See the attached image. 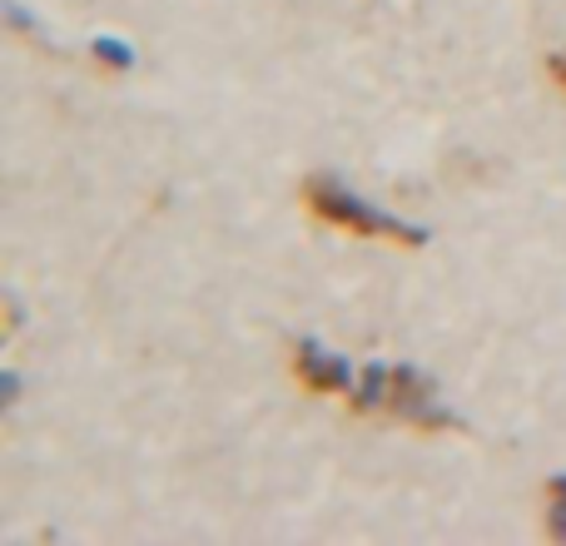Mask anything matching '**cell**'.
<instances>
[{
	"label": "cell",
	"instance_id": "cell-2",
	"mask_svg": "<svg viewBox=\"0 0 566 546\" xmlns=\"http://www.w3.org/2000/svg\"><path fill=\"white\" fill-rule=\"evenodd\" d=\"M382 408L392 412L398 422H408V428H422V432H438V428H462L458 412H448L438 402V382L428 378V372H418L412 363H398L388 378V402Z\"/></svg>",
	"mask_w": 566,
	"mask_h": 546
},
{
	"label": "cell",
	"instance_id": "cell-3",
	"mask_svg": "<svg viewBox=\"0 0 566 546\" xmlns=\"http://www.w3.org/2000/svg\"><path fill=\"white\" fill-rule=\"evenodd\" d=\"M293 372H298V382L313 392H348L353 388V363L338 358L333 348H323L318 338L293 343Z\"/></svg>",
	"mask_w": 566,
	"mask_h": 546
},
{
	"label": "cell",
	"instance_id": "cell-8",
	"mask_svg": "<svg viewBox=\"0 0 566 546\" xmlns=\"http://www.w3.org/2000/svg\"><path fill=\"white\" fill-rule=\"evenodd\" d=\"M552 75H557L562 85H566V60H552Z\"/></svg>",
	"mask_w": 566,
	"mask_h": 546
},
{
	"label": "cell",
	"instance_id": "cell-6",
	"mask_svg": "<svg viewBox=\"0 0 566 546\" xmlns=\"http://www.w3.org/2000/svg\"><path fill=\"white\" fill-rule=\"evenodd\" d=\"M547 502H552V507H547V532L557 542H566V477L547 482Z\"/></svg>",
	"mask_w": 566,
	"mask_h": 546
},
{
	"label": "cell",
	"instance_id": "cell-1",
	"mask_svg": "<svg viewBox=\"0 0 566 546\" xmlns=\"http://www.w3.org/2000/svg\"><path fill=\"white\" fill-rule=\"evenodd\" d=\"M303 204H308V214L323 219V224H338V229H348V234H368V239H388V244H402V249H422L432 239V229L408 224V219L368 204V199H358L353 189H343L338 179H328V175L303 179Z\"/></svg>",
	"mask_w": 566,
	"mask_h": 546
},
{
	"label": "cell",
	"instance_id": "cell-4",
	"mask_svg": "<svg viewBox=\"0 0 566 546\" xmlns=\"http://www.w3.org/2000/svg\"><path fill=\"white\" fill-rule=\"evenodd\" d=\"M388 378H392V363H368V368L358 372V388H348V408L353 412H378L382 402H388Z\"/></svg>",
	"mask_w": 566,
	"mask_h": 546
},
{
	"label": "cell",
	"instance_id": "cell-5",
	"mask_svg": "<svg viewBox=\"0 0 566 546\" xmlns=\"http://www.w3.org/2000/svg\"><path fill=\"white\" fill-rule=\"evenodd\" d=\"M90 55H95L99 65H109V70H129V65H135V50H129L125 40H115V35H95V40H90Z\"/></svg>",
	"mask_w": 566,
	"mask_h": 546
},
{
	"label": "cell",
	"instance_id": "cell-7",
	"mask_svg": "<svg viewBox=\"0 0 566 546\" xmlns=\"http://www.w3.org/2000/svg\"><path fill=\"white\" fill-rule=\"evenodd\" d=\"M0 382H6V408H10V402L20 398V378H15V372H6V378H0Z\"/></svg>",
	"mask_w": 566,
	"mask_h": 546
}]
</instances>
